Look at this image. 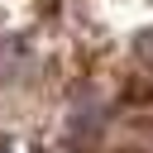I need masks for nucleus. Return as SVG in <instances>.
Masks as SVG:
<instances>
[{"mask_svg": "<svg viewBox=\"0 0 153 153\" xmlns=\"http://www.w3.org/2000/svg\"><path fill=\"white\" fill-rule=\"evenodd\" d=\"M134 53H139V62H143V67H153V29H143V33L134 38Z\"/></svg>", "mask_w": 153, "mask_h": 153, "instance_id": "1", "label": "nucleus"}]
</instances>
